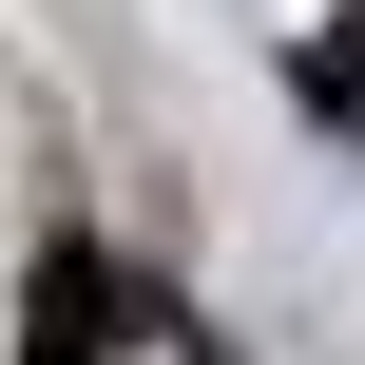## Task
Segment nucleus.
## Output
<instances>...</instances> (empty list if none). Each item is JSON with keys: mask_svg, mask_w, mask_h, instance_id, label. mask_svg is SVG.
<instances>
[{"mask_svg": "<svg viewBox=\"0 0 365 365\" xmlns=\"http://www.w3.org/2000/svg\"><path fill=\"white\" fill-rule=\"evenodd\" d=\"M19 365H115V269H96V250H58V269H38V308H19Z\"/></svg>", "mask_w": 365, "mask_h": 365, "instance_id": "obj_1", "label": "nucleus"}]
</instances>
